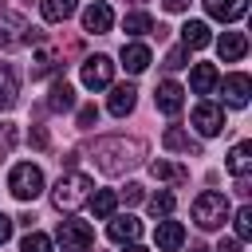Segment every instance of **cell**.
I'll list each match as a JSON object with an SVG mask.
<instances>
[{"mask_svg": "<svg viewBox=\"0 0 252 252\" xmlns=\"http://www.w3.org/2000/svg\"><path fill=\"white\" fill-rule=\"evenodd\" d=\"M193 126H197L201 138H217V134L224 130V110H220L217 102H197V110H193Z\"/></svg>", "mask_w": 252, "mask_h": 252, "instance_id": "obj_7", "label": "cell"}, {"mask_svg": "<svg viewBox=\"0 0 252 252\" xmlns=\"http://www.w3.org/2000/svg\"><path fill=\"white\" fill-rule=\"evenodd\" d=\"M181 67H189V47H173L165 55V71H181Z\"/></svg>", "mask_w": 252, "mask_h": 252, "instance_id": "obj_33", "label": "cell"}, {"mask_svg": "<svg viewBox=\"0 0 252 252\" xmlns=\"http://www.w3.org/2000/svg\"><path fill=\"white\" fill-rule=\"evenodd\" d=\"M150 213H154V217H169V213H173V193H169V189L154 193V197H150Z\"/></svg>", "mask_w": 252, "mask_h": 252, "instance_id": "obj_31", "label": "cell"}, {"mask_svg": "<svg viewBox=\"0 0 252 252\" xmlns=\"http://www.w3.org/2000/svg\"><path fill=\"white\" fill-rule=\"evenodd\" d=\"M146 158V142L142 138H122V134H110V138H98L94 142V165L110 177L118 173H130L134 165H142Z\"/></svg>", "mask_w": 252, "mask_h": 252, "instance_id": "obj_1", "label": "cell"}, {"mask_svg": "<svg viewBox=\"0 0 252 252\" xmlns=\"http://www.w3.org/2000/svg\"><path fill=\"white\" fill-rule=\"evenodd\" d=\"M217 252H240V240H220V248Z\"/></svg>", "mask_w": 252, "mask_h": 252, "instance_id": "obj_39", "label": "cell"}, {"mask_svg": "<svg viewBox=\"0 0 252 252\" xmlns=\"http://www.w3.org/2000/svg\"><path fill=\"white\" fill-rule=\"evenodd\" d=\"M205 8H209V16H213V20L232 24V20H240V16L248 12V0H205Z\"/></svg>", "mask_w": 252, "mask_h": 252, "instance_id": "obj_16", "label": "cell"}, {"mask_svg": "<svg viewBox=\"0 0 252 252\" xmlns=\"http://www.w3.org/2000/svg\"><path fill=\"white\" fill-rule=\"evenodd\" d=\"M28 20L24 16H0V47H20V43H28Z\"/></svg>", "mask_w": 252, "mask_h": 252, "instance_id": "obj_11", "label": "cell"}, {"mask_svg": "<svg viewBox=\"0 0 252 252\" xmlns=\"http://www.w3.org/2000/svg\"><path fill=\"white\" fill-rule=\"evenodd\" d=\"M118 197H122V201H126V205H138V201H142V197H146V193H142V185H138V181H130V185H126V189H122V193H118Z\"/></svg>", "mask_w": 252, "mask_h": 252, "instance_id": "obj_35", "label": "cell"}, {"mask_svg": "<svg viewBox=\"0 0 252 252\" xmlns=\"http://www.w3.org/2000/svg\"><path fill=\"white\" fill-rule=\"evenodd\" d=\"M150 173H154V177H161V181H173V185H181V181L189 177V169L169 165V161H154V165H150Z\"/></svg>", "mask_w": 252, "mask_h": 252, "instance_id": "obj_28", "label": "cell"}, {"mask_svg": "<svg viewBox=\"0 0 252 252\" xmlns=\"http://www.w3.org/2000/svg\"><path fill=\"white\" fill-rule=\"evenodd\" d=\"M220 59L224 63H236V59H244V51H248V35L244 32H220Z\"/></svg>", "mask_w": 252, "mask_h": 252, "instance_id": "obj_17", "label": "cell"}, {"mask_svg": "<svg viewBox=\"0 0 252 252\" xmlns=\"http://www.w3.org/2000/svg\"><path fill=\"white\" fill-rule=\"evenodd\" d=\"M154 240H158V248H161V252H173V248H181V244H185V224H181V220L161 217V220H158V228H154Z\"/></svg>", "mask_w": 252, "mask_h": 252, "instance_id": "obj_10", "label": "cell"}, {"mask_svg": "<svg viewBox=\"0 0 252 252\" xmlns=\"http://www.w3.org/2000/svg\"><path fill=\"white\" fill-rule=\"evenodd\" d=\"M224 165H228L232 177H248V169H252V142H236Z\"/></svg>", "mask_w": 252, "mask_h": 252, "instance_id": "obj_21", "label": "cell"}, {"mask_svg": "<svg viewBox=\"0 0 252 252\" xmlns=\"http://www.w3.org/2000/svg\"><path fill=\"white\" fill-rule=\"evenodd\" d=\"M71 106H75V87H71L67 79H55V83H51V94H47V110L63 114V110H71Z\"/></svg>", "mask_w": 252, "mask_h": 252, "instance_id": "obj_18", "label": "cell"}, {"mask_svg": "<svg viewBox=\"0 0 252 252\" xmlns=\"http://www.w3.org/2000/svg\"><path fill=\"white\" fill-rule=\"evenodd\" d=\"M55 236H59L63 252H91V244H94V228L87 220H59Z\"/></svg>", "mask_w": 252, "mask_h": 252, "instance_id": "obj_5", "label": "cell"}, {"mask_svg": "<svg viewBox=\"0 0 252 252\" xmlns=\"http://www.w3.org/2000/svg\"><path fill=\"white\" fill-rule=\"evenodd\" d=\"M28 142H32L35 150H43V146H47V130H43V126H32V134H28Z\"/></svg>", "mask_w": 252, "mask_h": 252, "instance_id": "obj_36", "label": "cell"}, {"mask_svg": "<svg viewBox=\"0 0 252 252\" xmlns=\"http://www.w3.org/2000/svg\"><path fill=\"white\" fill-rule=\"evenodd\" d=\"M126 252H146V248H142V244H134V240H130V244H126Z\"/></svg>", "mask_w": 252, "mask_h": 252, "instance_id": "obj_40", "label": "cell"}, {"mask_svg": "<svg viewBox=\"0 0 252 252\" xmlns=\"http://www.w3.org/2000/svg\"><path fill=\"white\" fill-rule=\"evenodd\" d=\"M94 122H98V106L91 102V106H83V110H79V130H91Z\"/></svg>", "mask_w": 252, "mask_h": 252, "instance_id": "obj_34", "label": "cell"}, {"mask_svg": "<svg viewBox=\"0 0 252 252\" xmlns=\"http://www.w3.org/2000/svg\"><path fill=\"white\" fill-rule=\"evenodd\" d=\"M8 189H12L16 201H35V197L43 193V169L32 165V161L12 165V173H8Z\"/></svg>", "mask_w": 252, "mask_h": 252, "instance_id": "obj_4", "label": "cell"}, {"mask_svg": "<svg viewBox=\"0 0 252 252\" xmlns=\"http://www.w3.org/2000/svg\"><path fill=\"white\" fill-rule=\"evenodd\" d=\"M189 252H213V248H205V244H193V248H189Z\"/></svg>", "mask_w": 252, "mask_h": 252, "instance_id": "obj_41", "label": "cell"}, {"mask_svg": "<svg viewBox=\"0 0 252 252\" xmlns=\"http://www.w3.org/2000/svg\"><path fill=\"white\" fill-rule=\"evenodd\" d=\"M0 8H4V0H0Z\"/></svg>", "mask_w": 252, "mask_h": 252, "instance_id": "obj_43", "label": "cell"}, {"mask_svg": "<svg viewBox=\"0 0 252 252\" xmlns=\"http://www.w3.org/2000/svg\"><path fill=\"white\" fill-rule=\"evenodd\" d=\"M161 142H165V150H173V154H201V142L197 138H189L185 130H177V126H169L165 134H161Z\"/></svg>", "mask_w": 252, "mask_h": 252, "instance_id": "obj_19", "label": "cell"}, {"mask_svg": "<svg viewBox=\"0 0 252 252\" xmlns=\"http://www.w3.org/2000/svg\"><path fill=\"white\" fill-rule=\"evenodd\" d=\"M24 4H32V0H24Z\"/></svg>", "mask_w": 252, "mask_h": 252, "instance_id": "obj_44", "label": "cell"}, {"mask_svg": "<svg viewBox=\"0 0 252 252\" xmlns=\"http://www.w3.org/2000/svg\"><path fill=\"white\" fill-rule=\"evenodd\" d=\"M122 28H126V35H146V32H154V20H150V12H130L122 20Z\"/></svg>", "mask_w": 252, "mask_h": 252, "instance_id": "obj_27", "label": "cell"}, {"mask_svg": "<svg viewBox=\"0 0 252 252\" xmlns=\"http://www.w3.org/2000/svg\"><path fill=\"white\" fill-rule=\"evenodd\" d=\"M106 220H110L106 236H110V240H118V244H130V240H138V236H142V220H138V217H106Z\"/></svg>", "mask_w": 252, "mask_h": 252, "instance_id": "obj_14", "label": "cell"}, {"mask_svg": "<svg viewBox=\"0 0 252 252\" xmlns=\"http://www.w3.org/2000/svg\"><path fill=\"white\" fill-rule=\"evenodd\" d=\"M217 79H220V75H217V67H213V63H197V67H193V75H189V83H193V91H197V94H209V91L217 87Z\"/></svg>", "mask_w": 252, "mask_h": 252, "instance_id": "obj_25", "label": "cell"}, {"mask_svg": "<svg viewBox=\"0 0 252 252\" xmlns=\"http://www.w3.org/2000/svg\"><path fill=\"white\" fill-rule=\"evenodd\" d=\"M110 24H114V8H110L106 0H94V4L83 8V32H91V35H106Z\"/></svg>", "mask_w": 252, "mask_h": 252, "instance_id": "obj_8", "label": "cell"}, {"mask_svg": "<svg viewBox=\"0 0 252 252\" xmlns=\"http://www.w3.org/2000/svg\"><path fill=\"white\" fill-rule=\"evenodd\" d=\"M87 201H91V213H94V217H102V220H106V217H114V209H118V193H114V189H98V193H94V197H87Z\"/></svg>", "mask_w": 252, "mask_h": 252, "instance_id": "obj_26", "label": "cell"}, {"mask_svg": "<svg viewBox=\"0 0 252 252\" xmlns=\"http://www.w3.org/2000/svg\"><path fill=\"white\" fill-rule=\"evenodd\" d=\"M20 252H51V236H43V232H28L24 240H20Z\"/></svg>", "mask_w": 252, "mask_h": 252, "instance_id": "obj_30", "label": "cell"}, {"mask_svg": "<svg viewBox=\"0 0 252 252\" xmlns=\"http://www.w3.org/2000/svg\"><path fill=\"white\" fill-rule=\"evenodd\" d=\"M122 67H126L130 75H142V71L150 67V47H146V43H126V47H122Z\"/></svg>", "mask_w": 252, "mask_h": 252, "instance_id": "obj_20", "label": "cell"}, {"mask_svg": "<svg viewBox=\"0 0 252 252\" xmlns=\"http://www.w3.org/2000/svg\"><path fill=\"white\" fill-rule=\"evenodd\" d=\"M87 197H91V177H87V173H79V169H67V173L55 181V189H51V205H55L59 213L79 209Z\"/></svg>", "mask_w": 252, "mask_h": 252, "instance_id": "obj_2", "label": "cell"}, {"mask_svg": "<svg viewBox=\"0 0 252 252\" xmlns=\"http://www.w3.org/2000/svg\"><path fill=\"white\" fill-rule=\"evenodd\" d=\"M16 94H20V79H16V71L8 63H0V110H12Z\"/></svg>", "mask_w": 252, "mask_h": 252, "instance_id": "obj_22", "label": "cell"}, {"mask_svg": "<svg viewBox=\"0 0 252 252\" xmlns=\"http://www.w3.org/2000/svg\"><path fill=\"white\" fill-rule=\"evenodd\" d=\"M165 4V12H185L189 8V0H161Z\"/></svg>", "mask_w": 252, "mask_h": 252, "instance_id": "obj_38", "label": "cell"}, {"mask_svg": "<svg viewBox=\"0 0 252 252\" xmlns=\"http://www.w3.org/2000/svg\"><path fill=\"white\" fill-rule=\"evenodd\" d=\"M75 8H79L75 0H39V12H43L47 24H63V20H71Z\"/></svg>", "mask_w": 252, "mask_h": 252, "instance_id": "obj_24", "label": "cell"}, {"mask_svg": "<svg viewBox=\"0 0 252 252\" xmlns=\"http://www.w3.org/2000/svg\"><path fill=\"white\" fill-rule=\"evenodd\" d=\"M12 224H16V220H12L8 213H0V244H8V236H12Z\"/></svg>", "mask_w": 252, "mask_h": 252, "instance_id": "obj_37", "label": "cell"}, {"mask_svg": "<svg viewBox=\"0 0 252 252\" xmlns=\"http://www.w3.org/2000/svg\"><path fill=\"white\" fill-rule=\"evenodd\" d=\"M193 220H197V228H205V232L220 228V224L228 220V201H224V193H217V189L197 193V201H193Z\"/></svg>", "mask_w": 252, "mask_h": 252, "instance_id": "obj_3", "label": "cell"}, {"mask_svg": "<svg viewBox=\"0 0 252 252\" xmlns=\"http://www.w3.org/2000/svg\"><path fill=\"white\" fill-rule=\"evenodd\" d=\"M79 79H83L87 91H102V87H110V79H114V63H110V55H87Z\"/></svg>", "mask_w": 252, "mask_h": 252, "instance_id": "obj_6", "label": "cell"}, {"mask_svg": "<svg viewBox=\"0 0 252 252\" xmlns=\"http://www.w3.org/2000/svg\"><path fill=\"white\" fill-rule=\"evenodd\" d=\"M134 4H146V0H134Z\"/></svg>", "mask_w": 252, "mask_h": 252, "instance_id": "obj_42", "label": "cell"}, {"mask_svg": "<svg viewBox=\"0 0 252 252\" xmlns=\"http://www.w3.org/2000/svg\"><path fill=\"white\" fill-rule=\"evenodd\" d=\"M55 67H63V63H59V51H55V47H47V43H39V51H35V59H32V79L51 75Z\"/></svg>", "mask_w": 252, "mask_h": 252, "instance_id": "obj_23", "label": "cell"}, {"mask_svg": "<svg viewBox=\"0 0 252 252\" xmlns=\"http://www.w3.org/2000/svg\"><path fill=\"white\" fill-rule=\"evenodd\" d=\"M154 102H158V110H161V114H177V110H181V102H185V91H181V83H173V79L158 83V91H154Z\"/></svg>", "mask_w": 252, "mask_h": 252, "instance_id": "obj_12", "label": "cell"}, {"mask_svg": "<svg viewBox=\"0 0 252 252\" xmlns=\"http://www.w3.org/2000/svg\"><path fill=\"white\" fill-rule=\"evenodd\" d=\"M209 43H213L209 24H205V20H185V28H181V47L201 51V47H209Z\"/></svg>", "mask_w": 252, "mask_h": 252, "instance_id": "obj_15", "label": "cell"}, {"mask_svg": "<svg viewBox=\"0 0 252 252\" xmlns=\"http://www.w3.org/2000/svg\"><path fill=\"white\" fill-rule=\"evenodd\" d=\"M232 224H236V240H248L252 236V205H240L236 217H232Z\"/></svg>", "mask_w": 252, "mask_h": 252, "instance_id": "obj_29", "label": "cell"}, {"mask_svg": "<svg viewBox=\"0 0 252 252\" xmlns=\"http://www.w3.org/2000/svg\"><path fill=\"white\" fill-rule=\"evenodd\" d=\"M134 102H138V91H134V83H118V87L110 91V102H106V110H110L114 118H126V114L134 110Z\"/></svg>", "mask_w": 252, "mask_h": 252, "instance_id": "obj_13", "label": "cell"}, {"mask_svg": "<svg viewBox=\"0 0 252 252\" xmlns=\"http://www.w3.org/2000/svg\"><path fill=\"white\" fill-rule=\"evenodd\" d=\"M248 94H252V79L244 71H232V75L220 79V98L228 106H248Z\"/></svg>", "mask_w": 252, "mask_h": 252, "instance_id": "obj_9", "label": "cell"}, {"mask_svg": "<svg viewBox=\"0 0 252 252\" xmlns=\"http://www.w3.org/2000/svg\"><path fill=\"white\" fill-rule=\"evenodd\" d=\"M16 142H20V130H16V122H0V158H8Z\"/></svg>", "mask_w": 252, "mask_h": 252, "instance_id": "obj_32", "label": "cell"}]
</instances>
